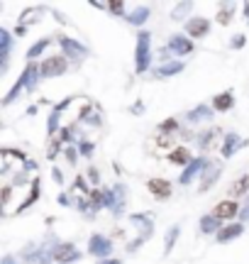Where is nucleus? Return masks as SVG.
<instances>
[{
    "label": "nucleus",
    "instance_id": "obj_44",
    "mask_svg": "<svg viewBox=\"0 0 249 264\" xmlns=\"http://www.w3.org/2000/svg\"><path fill=\"white\" fill-rule=\"evenodd\" d=\"M0 264H17V260H15L12 255H7V257H2V262Z\"/></svg>",
    "mask_w": 249,
    "mask_h": 264
},
{
    "label": "nucleus",
    "instance_id": "obj_1",
    "mask_svg": "<svg viewBox=\"0 0 249 264\" xmlns=\"http://www.w3.org/2000/svg\"><path fill=\"white\" fill-rule=\"evenodd\" d=\"M149 66H152V34L142 30L137 34V47H134V71L144 73Z\"/></svg>",
    "mask_w": 249,
    "mask_h": 264
},
{
    "label": "nucleus",
    "instance_id": "obj_34",
    "mask_svg": "<svg viewBox=\"0 0 249 264\" xmlns=\"http://www.w3.org/2000/svg\"><path fill=\"white\" fill-rule=\"evenodd\" d=\"M73 189H76V191L81 189V191H83L86 196L91 194V189H88V184H86V179H83V176H76V181H73Z\"/></svg>",
    "mask_w": 249,
    "mask_h": 264
},
{
    "label": "nucleus",
    "instance_id": "obj_43",
    "mask_svg": "<svg viewBox=\"0 0 249 264\" xmlns=\"http://www.w3.org/2000/svg\"><path fill=\"white\" fill-rule=\"evenodd\" d=\"M52 179H54L57 184H63V174H62V169H59V166H54V171H52Z\"/></svg>",
    "mask_w": 249,
    "mask_h": 264
},
{
    "label": "nucleus",
    "instance_id": "obj_22",
    "mask_svg": "<svg viewBox=\"0 0 249 264\" xmlns=\"http://www.w3.org/2000/svg\"><path fill=\"white\" fill-rule=\"evenodd\" d=\"M213 105H198V108H193L190 113L186 115L188 123H200V120H210L213 118Z\"/></svg>",
    "mask_w": 249,
    "mask_h": 264
},
{
    "label": "nucleus",
    "instance_id": "obj_10",
    "mask_svg": "<svg viewBox=\"0 0 249 264\" xmlns=\"http://www.w3.org/2000/svg\"><path fill=\"white\" fill-rule=\"evenodd\" d=\"M147 189H149V194L156 198V200H169L171 194H174L171 181H166V179H149V181H147Z\"/></svg>",
    "mask_w": 249,
    "mask_h": 264
},
{
    "label": "nucleus",
    "instance_id": "obj_17",
    "mask_svg": "<svg viewBox=\"0 0 249 264\" xmlns=\"http://www.w3.org/2000/svg\"><path fill=\"white\" fill-rule=\"evenodd\" d=\"M166 159L171 162V164H179V166H188L190 162H193V154H190V149L188 147H174L169 154H166Z\"/></svg>",
    "mask_w": 249,
    "mask_h": 264
},
{
    "label": "nucleus",
    "instance_id": "obj_6",
    "mask_svg": "<svg viewBox=\"0 0 249 264\" xmlns=\"http://www.w3.org/2000/svg\"><path fill=\"white\" fill-rule=\"evenodd\" d=\"M240 213H242V205L235 198H225L213 208V215L218 220H235V218H240Z\"/></svg>",
    "mask_w": 249,
    "mask_h": 264
},
{
    "label": "nucleus",
    "instance_id": "obj_11",
    "mask_svg": "<svg viewBox=\"0 0 249 264\" xmlns=\"http://www.w3.org/2000/svg\"><path fill=\"white\" fill-rule=\"evenodd\" d=\"M220 166L218 164H210L208 162V166H205V171H203V176H200V186H198V191L200 194H205V191H210L213 186H215V181L220 179Z\"/></svg>",
    "mask_w": 249,
    "mask_h": 264
},
{
    "label": "nucleus",
    "instance_id": "obj_20",
    "mask_svg": "<svg viewBox=\"0 0 249 264\" xmlns=\"http://www.w3.org/2000/svg\"><path fill=\"white\" fill-rule=\"evenodd\" d=\"M10 47H12V37L5 27H0V59H2V71L7 68V54H10Z\"/></svg>",
    "mask_w": 249,
    "mask_h": 264
},
{
    "label": "nucleus",
    "instance_id": "obj_4",
    "mask_svg": "<svg viewBox=\"0 0 249 264\" xmlns=\"http://www.w3.org/2000/svg\"><path fill=\"white\" fill-rule=\"evenodd\" d=\"M81 260V252L73 242H57L52 250V262L57 264H73Z\"/></svg>",
    "mask_w": 249,
    "mask_h": 264
},
{
    "label": "nucleus",
    "instance_id": "obj_39",
    "mask_svg": "<svg viewBox=\"0 0 249 264\" xmlns=\"http://www.w3.org/2000/svg\"><path fill=\"white\" fill-rule=\"evenodd\" d=\"M71 128H63L62 132H59V139H62V142H73V134H71Z\"/></svg>",
    "mask_w": 249,
    "mask_h": 264
},
{
    "label": "nucleus",
    "instance_id": "obj_24",
    "mask_svg": "<svg viewBox=\"0 0 249 264\" xmlns=\"http://www.w3.org/2000/svg\"><path fill=\"white\" fill-rule=\"evenodd\" d=\"M49 44H52V37H44V39L34 42V44H32L30 49H27V59H30V62H37V59L42 57V52H44V49H47Z\"/></svg>",
    "mask_w": 249,
    "mask_h": 264
},
{
    "label": "nucleus",
    "instance_id": "obj_23",
    "mask_svg": "<svg viewBox=\"0 0 249 264\" xmlns=\"http://www.w3.org/2000/svg\"><path fill=\"white\" fill-rule=\"evenodd\" d=\"M147 17H149V5H139V7H134L132 12H127V22H129V25H137V27H142V25L147 22Z\"/></svg>",
    "mask_w": 249,
    "mask_h": 264
},
{
    "label": "nucleus",
    "instance_id": "obj_35",
    "mask_svg": "<svg viewBox=\"0 0 249 264\" xmlns=\"http://www.w3.org/2000/svg\"><path fill=\"white\" fill-rule=\"evenodd\" d=\"M108 10H110V12H115V15L127 17V12H124V2H108Z\"/></svg>",
    "mask_w": 249,
    "mask_h": 264
},
{
    "label": "nucleus",
    "instance_id": "obj_41",
    "mask_svg": "<svg viewBox=\"0 0 249 264\" xmlns=\"http://www.w3.org/2000/svg\"><path fill=\"white\" fill-rule=\"evenodd\" d=\"M88 176H91V181H93V184H100V171H98L95 166H91V169H88Z\"/></svg>",
    "mask_w": 249,
    "mask_h": 264
},
{
    "label": "nucleus",
    "instance_id": "obj_12",
    "mask_svg": "<svg viewBox=\"0 0 249 264\" xmlns=\"http://www.w3.org/2000/svg\"><path fill=\"white\" fill-rule=\"evenodd\" d=\"M39 76H42V71H39V64L37 62H30V64L25 66V71H22V76L17 78L27 91H34V86H37V81H39Z\"/></svg>",
    "mask_w": 249,
    "mask_h": 264
},
{
    "label": "nucleus",
    "instance_id": "obj_21",
    "mask_svg": "<svg viewBox=\"0 0 249 264\" xmlns=\"http://www.w3.org/2000/svg\"><path fill=\"white\" fill-rule=\"evenodd\" d=\"M184 68H186V64H184V62H176V59H174V62H166V64L159 66V68H156V76H159V78H169V76L181 73Z\"/></svg>",
    "mask_w": 249,
    "mask_h": 264
},
{
    "label": "nucleus",
    "instance_id": "obj_27",
    "mask_svg": "<svg viewBox=\"0 0 249 264\" xmlns=\"http://www.w3.org/2000/svg\"><path fill=\"white\" fill-rule=\"evenodd\" d=\"M179 128H181V125H179L176 118H166V120L159 123V132H161V134H176Z\"/></svg>",
    "mask_w": 249,
    "mask_h": 264
},
{
    "label": "nucleus",
    "instance_id": "obj_19",
    "mask_svg": "<svg viewBox=\"0 0 249 264\" xmlns=\"http://www.w3.org/2000/svg\"><path fill=\"white\" fill-rule=\"evenodd\" d=\"M227 194H230V198H242V196H247L249 194V174H242L230 189H227Z\"/></svg>",
    "mask_w": 249,
    "mask_h": 264
},
{
    "label": "nucleus",
    "instance_id": "obj_31",
    "mask_svg": "<svg viewBox=\"0 0 249 264\" xmlns=\"http://www.w3.org/2000/svg\"><path fill=\"white\" fill-rule=\"evenodd\" d=\"M78 152H81V157H93V152H95V144H93V142H86V139H81V142H78Z\"/></svg>",
    "mask_w": 249,
    "mask_h": 264
},
{
    "label": "nucleus",
    "instance_id": "obj_9",
    "mask_svg": "<svg viewBox=\"0 0 249 264\" xmlns=\"http://www.w3.org/2000/svg\"><path fill=\"white\" fill-rule=\"evenodd\" d=\"M169 52L174 54V57H188L193 49H195V44H193V39L190 37H184V34H174V37H169Z\"/></svg>",
    "mask_w": 249,
    "mask_h": 264
},
{
    "label": "nucleus",
    "instance_id": "obj_14",
    "mask_svg": "<svg viewBox=\"0 0 249 264\" xmlns=\"http://www.w3.org/2000/svg\"><path fill=\"white\" fill-rule=\"evenodd\" d=\"M242 232H245V223H230V225H225V228L215 235V242L225 245V242H230V240H237Z\"/></svg>",
    "mask_w": 249,
    "mask_h": 264
},
{
    "label": "nucleus",
    "instance_id": "obj_36",
    "mask_svg": "<svg viewBox=\"0 0 249 264\" xmlns=\"http://www.w3.org/2000/svg\"><path fill=\"white\" fill-rule=\"evenodd\" d=\"M2 157H17L20 162H27L25 152H20V149H2Z\"/></svg>",
    "mask_w": 249,
    "mask_h": 264
},
{
    "label": "nucleus",
    "instance_id": "obj_42",
    "mask_svg": "<svg viewBox=\"0 0 249 264\" xmlns=\"http://www.w3.org/2000/svg\"><path fill=\"white\" fill-rule=\"evenodd\" d=\"M249 220V198H247V203L242 205V213H240V223H247Z\"/></svg>",
    "mask_w": 249,
    "mask_h": 264
},
{
    "label": "nucleus",
    "instance_id": "obj_33",
    "mask_svg": "<svg viewBox=\"0 0 249 264\" xmlns=\"http://www.w3.org/2000/svg\"><path fill=\"white\" fill-rule=\"evenodd\" d=\"M63 154H66V159H68V164H76V159H78V147H66L63 149Z\"/></svg>",
    "mask_w": 249,
    "mask_h": 264
},
{
    "label": "nucleus",
    "instance_id": "obj_16",
    "mask_svg": "<svg viewBox=\"0 0 249 264\" xmlns=\"http://www.w3.org/2000/svg\"><path fill=\"white\" fill-rule=\"evenodd\" d=\"M198 228H200V232H203V235H218V232L222 230V220H218L213 213H205V215L200 218Z\"/></svg>",
    "mask_w": 249,
    "mask_h": 264
},
{
    "label": "nucleus",
    "instance_id": "obj_5",
    "mask_svg": "<svg viewBox=\"0 0 249 264\" xmlns=\"http://www.w3.org/2000/svg\"><path fill=\"white\" fill-rule=\"evenodd\" d=\"M68 68V59L63 54H57V57H47L42 64H39V71H42V78H57V76H63Z\"/></svg>",
    "mask_w": 249,
    "mask_h": 264
},
{
    "label": "nucleus",
    "instance_id": "obj_8",
    "mask_svg": "<svg viewBox=\"0 0 249 264\" xmlns=\"http://www.w3.org/2000/svg\"><path fill=\"white\" fill-rule=\"evenodd\" d=\"M205 166H208V159H205V157H195V159H193V162H190V164L186 166V171L181 174L179 184H181V186H190V184H193V179L203 176Z\"/></svg>",
    "mask_w": 249,
    "mask_h": 264
},
{
    "label": "nucleus",
    "instance_id": "obj_32",
    "mask_svg": "<svg viewBox=\"0 0 249 264\" xmlns=\"http://www.w3.org/2000/svg\"><path fill=\"white\" fill-rule=\"evenodd\" d=\"M190 7H193V2H181V5L171 12V17H174V20H184V15L190 12Z\"/></svg>",
    "mask_w": 249,
    "mask_h": 264
},
{
    "label": "nucleus",
    "instance_id": "obj_15",
    "mask_svg": "<svg viewBox=\"0 0 249 264\" xmlns=\"http://www.w3.org/2000/svg\"><path fill=\"white\" fill-rule=\"evenodd\" d=\"M213 110H218V113H227V110H232L235 108V93L232 91H222V93H218L215 98H213Z\"/></svg>",
    "mask_w": 249,
    "mask_h": 264
},
{
    "label": "nucleus",
    "instance_id": "obj_38",
    "mask_svg": "<svg viewBox=\"0 0 249 264\" xmlns=\"http://www.w3.org/2000/svg\"><path fill=\"white\" fill-rule=\"evenodd\" d=\"M230 44H232V49H242V47L247 44V39H245V34H237V37H235Z\"/></svg>",
    "mask_w": 249,
    "mask_h": 264
},
{
    "label": "nucleus",
    "instance_id": "obj_25",
    "mask_svg": "<svg viewBox=\"0 0 249 264\" xmlns=\"http://www.w3.org/2000/svg\"><path fill=\"white\" fill-rule=\"evenodd\" d=\"M88 203H91V208H103V205H108V191H105V189H91Z\"/></svg>",
    "mask_w": 249,
    "mask_h": 264
},
{
    "label": "nucleus",
    "instance_id": "obj_40",
    "mask_svg": "<svg viewBox=\"0 0 249 264\" xmlns=\"http://www.w3.org/2000/svg\"><path fill=\"white\" fill-rule=\"evenodd\" d=\"M0 194H2V205H7V203H10V196H12V186H2Z\"/></svg>",
    "mask_w": 249,
    "mask_h": 264
},
{
    "label": "nucleus",
    "instance_id": "obj_28",
    "mask_svg": "<svg viewBox=\"0 0 249 264\" xmlns=\"http://www.w3.org/2000/svg\"><path fill=\"white\" fill-rule=\"evenodd\" d=\"M232 17H235V5H222V10L218 12V17H215V20H218L220 25H230V22H232Z\"/></svg>",
    "mask_w": 249,
    "mask_h": 264
},
{
    "label": "nucleus",
    "instance_id": "obj_2",
    "mask_svg": "<svg viewBox=\"0 0 249 264\" xmlns=\"http://www.w3.org/2000/svg\"><path fill=\"white\" fill-rule=\"evenodd\" d=\"M57 42H59V47H62V54L66 59H83V57H88V47L86 44H81L78 39H73V37H66V34H59L57 37Z\"/></svg>",
    "mask_w": 249,
    "mask_h": 264
},
{
    "label": "nucleus",
    "instance_id": "obj_46",
    "mask_svg": "<svg viewBox=\"0 0 249 264\" xmlns=\"http://www.w3.org/2000/svg\"><path fill=\"white\" fill-rule=\"evenodd\" d=\"M245 12H247V22H249V2H245Z\"/></svg>",
    "mask_w": 249,
    "mask_h": 264
},
{
    "label": "nucleus",
    "instance_id": "obj_37",
    "mask_svg": "<svg viewBox=\"0 0 249 264\" xmlns=\"http://www.w3.org/2000/svg\"><path fill=\"white\" fill-rule=\"evenodd\" d=\"M171 142H174L171 134H161V137H156V147H171Z\"/></svg>",
    "mask_w": 249,
    "mask_h": 264
},
{
    "label": "nucleus",
    "instance_id": "obj_18",
    "mask_svg": "<svg viewBox=\"0 0 249 264\" xmlns=\"http://www.w3.org/2000/svg\"><path fill=\"white\" fill-rule=\"evenodd\" d=\"M39 196H42V181H39V176H34V179H32V186H30V196H27V200H25L15 213H25L30 205H34V200H37Z\"/></svg>",
    "mask_w": 249,
    "mask_h": 264
},
{
    "label": "nucleus",
    "instance_id": "obj_45",
    "mask_svg": "<svg viewBox=\"0 0 249 264\" xmlns=\"http://www.w3.org/2000/svg\"><path fill=\"white\" fill-rule=\"evenodd\" d=\"M98 264H123L120 260H115V257H110V260H100Z\"/></svg>",
    "mask_w": 249,
    "mask_h": 264
},
{
    "label": "nucleus",
    "instance_id": "obj_7",
    "mask_svg": "<svg viewBox=\"0 0 249 264\" xmlns=\"http://www.w3.org/2000/svg\"><path fill=\"white\" fill-rule=\"evenodd\" d=\"M208 32H210V20L198 17V15H190V17L186 20V34L188 37H193V39H203V37H208Z\"/></svg>",
    "mask_w": 249,
    "mask_h": 264
},
{
    "label": "nucleus",
    "instance_id": "obj_26",
    "mask_svg": "<svg viewBox=\"0 0 249 264\" xmlns=\"http://www.w3.org/2000/svg\"><path fill=\"white\" fill-rule=\"evenodd\" d=\"M215 134H220L218 128H210V130L200 132V134H198V147H200L203 152H208V149L213 147V142H215Z\"/></svg>",
    "mask_w": 249,
    "mask_h": 264
},
{
    "label": "nucleus",
    "instance_id": "obj_3",
    "mask_svg": "<svg viewBox=\"0 0 249 264\" xmlns=\"http://www.w3.org/2000/svg\"><path fill=\"white\" fill-rule=\"evenodd\" d=\"M88 252H91L98 262H100V260H110L113 240L105 237V235H100V232H95V235H91V240H88Z\"/></svg>",
    "mask_w": 249,
    "mask_h": 264
},
{
    "label": "nucleus",
    "instance_id": "obj_30",
    "mask_svg": "<svg viewBox=\"0 0 249 264\" xmlns=\"http://www.w3.org/2000/svg\"><path fill=\"white\" fill-rule=\"evenodd\" d=\"M62 139H59V134H57V137H49V149H47V159H52V162H54V159H57V154H59V152H62Z\"/></svg>",
    "mask_w": 249,
    "mask_h": 264
},
{
    "label": "nucleus",
    "instance_id": "obj_13",
    "mask_svg": "<svg viewBox=\"0 0 249 264\" xmlns=\"http://www.w3.org/2000/svg\"><path fill=\"white\" fill-rule=\"evenodd\" d=\"M245 144H249L247 139H242L237 132H230V134H225V144H222V157L225 159H230L232 154H237Z\"/></svg>",
    "mask_w": 249,
    "mask_h": 264
},
{
    "label": "nucleus",
    "instance_id": "obj_29",
    "mask_svg": "<svg viewBox=\"0 0 249 264\" xmlns=\"http://www.w3.org/2000/svg\"><path fill=\"white\" fill-rule=\"evenodd\" d=\"M179 232H181V228H179V225L169 228V232H166V242H164V255H169V252H171L174 242L179 240Z\"/></svg>",
    "mask_w": 249,
    "mask_h": 264
}]
</instances>
